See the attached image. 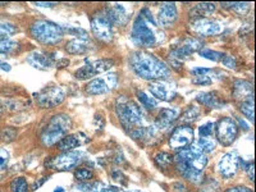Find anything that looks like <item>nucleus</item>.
Returning a JSON list of instances; mask_svg holds the SVG:
<instances>
[{
  "label": "nucleus",
  "instance_id": "1",
  "mask_svg": "<svg viewBox=\"0 0 256 192\" xmlns=\"http://www.w3.org/2000/svg\"><path fill=\"white\" fill-rule=\"evenodd\" d=\"M131 35L134 44L145 48L155 46L164 38L156 20H154V16L148 8L141 9V12L134 20Z\"/></svg>",
  "mask_w": 256,
  "mask_h": 192
},
{
  "label": "nucleus",
  "instance_id": "2",
  "mask_svg": "<svg viewBox=\"0 0 256 192\" xmlns=\"http://www.w3.org/2000/svg\"><path fill=\"white\" fill-rule=\"evenodd\" d=\"M134 73L148 81H159L169 77V68L158 56L146 52H136L130 59Z\"/></svg>",
  "mask_w": 256,
  "mask_h": 192
},
{
  "label": "nucleus",
  "instance_id": "3",
  "mask_svg": "<svg viewBox=\"0 0 256 192\" xmlns=\"http://www.w3.org/2000/svg\"><path fill=\"white\" fill-rule=\"evenodd\" d=\"M173 160H176L180 174L191 182H200L202 170L208 166V158L205 154L195 152L190 146L178 152V154L173 156Z\"/></svg>",
  "mask_w": 256,
  "mask_h": 192
},
{
  "label": "nucleus",
  "instance_id": "4",
  "mask_svg": "<svg viewBox=\"0 0 256 192\" xmlns=\"http://www.w3.org/2000/svg\"><path fill=\"white\" fill-rule=\"evenodd\" d=\"M70 127H72V120L66 114H58L52 116L41 134V144L46 148L56 145L63 137L67 136Z\"/></svg>",
  "mask_w": 256,
  "mask_h": 192
},
{
  "label": "nucleus",
  "instance_id": "5",
  "mask_svg": "<svg viewBox=\"0 0 256 192\" xmlns=\"http://www.w3.org/2000/svg\"><path fill=\"white\" fill-rule=\"evenodd\" d=\"M30 32L34 38L44 45H56L60 42L63 38V28L45 20H38L34 22Z\"/></svg>",
  "mask_w": 256,
  "mask_h": 192
},
{
  "label": "nucleus",
  "instance_id": "6",
  "mask_svg": "<svg viewBox=\"0 0 256 192\" xmlns=\"http://www.w3.org/2000/svg\"><path fill=\"white\" fill-rule=\"evenodd\" d=\"M116 116L120 118V123L128 131L132 128L142 127L145 123V116L142 109L134 102H118L116 104Z\"/></svg>",
  "mask_w": 256,
  "mask_h": 192
},
{
  "label": "nucleus",
  "instance_id": "7",
  "mask_svg": "<svg viewBox=\"0 0 256 192\" xmlns=\"http://www.w3.org/2000/svg\"><path fill=\"white\" fill-rule=\"evenodd\" d=\"M84 159V152H64L59 154L58 156L52 158L50 160V163L46 166L49 168L54 169V170H59V172H68L72 169L76 168Z\"/></svg>",
  "mask_w": 256,
  "mask_h": 192
},
{
  "label": "nucleus",
  "instance_id": "8",
  "mask_svg": "<svg viewBox=\"0 0 256 192\" xmlns=\"http://www.w3.org/2000/svg\"><path fill=\"white\" fill-rule=\"evenodd\" d=\"M66 99V90L59 86H50V88L41 90L35 94V100L41 108H52L62 104Z\"/></svg>",
  "mask_w": 256,
  "mask_h": 192
},
{
  "label": "nucleus",
  "instance_id": "9",
  "mask_svg": "<svg viewBox=\"0 0 256 192\" xmlns=\"http://www.w3.org/2000/svg\"><path fill=\"white\" fill-rule=\"evenodd\" d=\"M91 30L96 38L109 42L113 38V24L104 12L96 13L91 20Z\"/></svg>",
  "mask_w": 256,
  "mask_h": 192
},
{
  "label": "nucleus",
  "instance_id": "10",
  "mask_svg": "<svg viewBox=\"0 0 256 192\" xmlns=\"http://www.w3.org/2000/svg\"><path fill=\"white\" fill-rule=\"evenodd\" d=\"M216 140L223 146H230L236 140L237 134H238V126L230 118H222L218 120L216 126Z\"/></svg>",
  "mask_w": 256,
  "mask_h": 192
},
{
  "label": "nucleus",
  "instance_id": "11",
  "mask_svg": "<svg viewBox=\"0 0 256 192\" xmlns=\"http://www.w3.org/2000/svg\"><path fill=\"white\" fill-rule=\"evenodd\" d=\"M118 82V77L116 73H109L102 77H98L94 78L92 81L88 82L86 84V92L90 95H102V94H106L116 86Z\"/></svg>",
  "mask_w": 256,
  "mask_h": 192
},
{
  "label": "nucleus",
  "instance_id": "12",
  "mask_svg": "<svg viewBox=\"0 0 256 192\" xmlns=\"http://www.w3.org/2000/svg\"><path fill=\"white\" fill-rule=\"evenodd\" d=\"M177 86L174 82L168 81V80H159V81H152L148 84V90L152 95L156 99L164 100V102H170L174 99L176 92H177Z\"/></svg>",
  "mask_w": 256,
  "mask_h": 192
},
{
  "label": "nucleus",
  "instance_id": "13",
  "mask_svg": "<svg viewBox=\"0 0 256 192\" xmlns=\"http://www.w3.org/2000/svg\"><path fill=\"white\" fill-rule=\"evenodd\" d=\"M194 141V130L190 126H180L173 131L172 136L169 138V146L173 150H182L188 148Z\"/></svg>",
  "mask_w": 256,
  "mask_h": 192
},
{
  "label": "nucleus",
  "instance_id": "14",
  "mask_svg": "<svg viewBox=\"0 0 256 192\" xmlns=\"http://www.w3.org/2000/svg\"><path fill=\"white\" fill-rule=\"evenodd\" d=\"M240 162H241V159L236 152H228V154L223 155L219 160L218 172L224 178L234 177L240 168Z\"/></svg>",
  "mask_w": 256,
  "mask_h": 192
},
{
  "label": "nucleus",
  "instance_id": "15",
  "mask_svg": "<svg viewBox=\"0 0 256 192\" xmlns=\"http://www.w3.org/2000/svg\"><path fill=\"white\" fill-rule=\"evenodd\" d=\"M191 28L192 31H195L196 34L201 36H214L223 32V26L219 22L208 20V18L194 20L191 24Z\"/></svg>",
  "mask_w": 256,
  "mask_h": 192
},
{
  "label": "nucleus",
  "instance_id": "16",
  "mask_svg": "<svg viewBox=\"0 0 256 192\" xmlns=\"http://www.w3.org/2000/svg\"><path fill=\"white\" fill-rule=\"evenodd\" d=\"M106 17L112 22V24L116 26H124L130 20V12L123 4L120 3H113L109 6V8L105 12Z\"/></svg>",
  "mask_w": 256,
  "mask_h": 192
},
{
  "label": "nucleus",
  "instance_id": "17",
  "mask_svg": "<svg viewBox=\"0 0 256 192\" xmlns=\"http://www.w3.org/2000/svg\"><path fill=\"white\" fill-rule=\"evenodd\" d=\"M177 20V6L174 3H164L158 13V26L169 28Z\"/></svg>",
  "mask_w": 256,
  "mask_h": 192
},
{
  "label": "nucleus",
  "instance_id": "18",
  "mask_svg": "<svg viewBox=\"0 0 256 192\" xmlns=\"http://www.w3.org/2000/svg\"><path fill=\"white\" fill-rule=\"evenodd\" d=\"M27 62L31 64L32 67L36 70H46L50 67H52L54 64V59H52V54L45 52H32L28 56H27Z\"/></svg>",
  "mask_w": 256,
  "mask_h": 192
},
{
  "label": "nucleus",
  "instance_id": "19",
  "mask_svg": "<svg viewBox=\"0 0 256 192\" xmlns=\"http://www.w3.org/2000/svg\"><path fill=\"white\" fill-rule=\"evenodd\" d=\"M88 136L84 134H73L63 137L56 145H58V148L60 152H70L73 148H78V146L84 145V142H88Z\"/></svg>",
  "mask_w": 256,
  "mask_h": 192
},
{
  "label": "nucleus",
  "instance_id": "20",
  "mask_svg": "<svg viewBox=\"0 0 256 192\" xmlns=\"http://www.w3.org/2000/svg\"><path fill=\"white\" fill-rule=\"evenodd\" d=\"M180 109H162L155 118V126L158 128L166 130V128L170 127L180 118Z\"/></svg>",
  "mask_w": 256,
  "mask_h": 192
},
{
  "label": "nucleus",
  "instance_id": "21",
  "mask_svg": "<svg viewBox=\"0 0 256 192\" xmlns=\"http://www.w3.org/2000/svg\"><path fill=\"white\" fill-rule=\"evenodd\" d=\"M233 98L242 102L254 99L252 84L246 80H237L233 84Z\"/></svg>",
  "mask_w": 256,
  "mask_h": 192
},
{
  "label": "nucleus",
  "instance_id": "22",
  "mask_svg": "<svg viewBox=\"0 0 256 192\" xmlns=\"http://www.w3.org/2000/svg\"><path fill=\"white\" fill-rule=\"evenodd\" d=\"M200 48H201L200 41L195 40V38H187L184 44H182V46L173 50L172 56H174V62L182 60V59L191 56L192 52H196V50H200Z\"/></svg>",
  "mask_w": 256,
  "mask_h": 192
},
{
  "label": "nucleus",
  "instance_id": "23",
  "mask_svg": "<svg viewBox=\"0 0 256 192\" xmlns=\"http://www.w3.org/2000/svg\"><path fill=\"white\" fill-rule=\"evenodd\" d=\"M216 4L212 3H198L191 9L190 17L194 20H202V18L209 17V16H212V13L216 12Z\"/></svg>",
  "mask_w": 256,
  "mask_h": 192
},
{
  "label": "nucleus",
  "instance_id": "24",
  "mask_svg": "<svg viewBox=\"0 0 256 192\" xmlns=\"http://www.w3.org/2000/svg\"><path fill=\"white\" fill-rule=\"evenodd\" d=\"M91 46L88 44V38H74V40L70 41L67 45H66V50H67L70 54L73 56H81L84 52H90Z\"/></svg>",
  "mask_w": 256,
  "mask_h": 192
},
{
  "label": "nucleus",
  "instance_id": "25",
  "mask_svg": "<svg viewBox=\"0 0 256 192\" xmlns=\"http://www.w3.org/2000/svg\"><path fill=\"white\" fill-rule=\"evenodd\" d=\"M198 102L204 104L209 108H222L224 106V102L220 99V96L216 92H202L198 96Z\"/></svg>",
  "mask_w": 256,
  "mask_h": 192
},
{
  "label": "nucleus",
  "instance_id": "26",
  "mask_svg": "<svg viewBox=\"0 0 256 192\" xmlns=\"http://www.w3.org/2000/svg\"><path fill=\"white\" fill-rule=\"evenodd\" d=\"M194 145L198 148V152H201L202 154L205 152H212L214 148H216V140H212V137H200L198 141H194Z\"/></svg>",
  "mask_w": 256,
  "mask_h": 192
},
{
  "label": "nucleus",
  "instance_id": "27",
  "mask_svg": "<svg viewBox=\"0 0 256 192\" xmlns=\"http://www.w3.org/2000/svg\"><path fill=\"white\" fill-rule=\"evenodd\" d=\"M137 99L140 100V102L144 105V106H145L146 109L155 108L158 104V102L155 100L154 96L148 95L146 91H142V90L137 91Z\"/></svg>",
  "mask_w": 256,
  "mask_h": 192
},
{
  "label": "nucleus",
  "instance_id": "28",
  "mask_svg": "<svg viewBox=\"0 0 256 192\" xmlns=\"http://www.w3.org/2000/svg\"><path fill=\"white\" fill-rule=\"evenodd\" d=\"M18 49L17 41L12 38H0V54H9L14 52Z\"/></svg>",
  "mask_w": 256,
  "mask_h": 192
},
{
  "label": "nucleus",
  "instance_id": "29",
  "mask_svg": "<svg viewBox=\"0 0 256 192\" xmlns=\"http://www.w3.org/2000/svg\"><path fill=\"white\" fill-rule=\"evenodd\" d=\"M17 32V27L9 20H0V38H6V36H12Z\"/></svg>",
  "mask_w": 256,
  "mask_h": 192
},
{
  "label": "nucleus",
  "instance_id": "30",
  "mask_svg": "<svg viewBox=\"0 0 256 192\" xmlns=\"http://www.w3.org/2000/svg\"><path fill=\"white\" fill-rule=\"evenodd\" d=\"M155 163L160 166L162 169H166L169 166H172L173 155L168 154V152H160V154L155 155Z\"/></svg>",
  "mask_w": 256,
  "mask_h": 192
},
{
  "label": "nucleus",
  "instance_id": "31",
  "mask_svg": "<svg viewBox=\"0 0 256 192\" xmlns=\"http://www.w3.org/2000/svg\"><path fill=\"white\" fill-rule=\"evenodd\" d=\"M106 184H102V182H92V184L91 182H82V184H77V190L82 192H98L104 188Z\"/></svg>",
  "mask_w": 256,
  "mask_h": 192
},
{
  "label": "nucleus",
  "instance_id": "32",
  "mask_svg": "<svg viewBox=\"0 0 256 192\" xmlns=\"http://www.w3.org/2000/svg\"><path fill=\"white\" fill-rule=\"evenodd\" d=\"M10 191L12 192H28V184L24 177H17L10 184Z\"/></svg>",
  "mask_w": 256,
  "mask_h": 192
},
{
  "label": "nucleus",
  "instance_id": "33",
  "mask_svg": "<svg viewBox=\"0 0 256 192\" xmlns=\"http://www.w3.org/2000/svg\"><path fill=\"white\" fill-rule=\"evenodd\" d=\"M198 54H200L202 58L205 59H209V60L212 62H218L220 59H223L224 54L220 52H216V50H212V49H200L198 50Z\"/></svg>",
  "mask_w": 256,
  "mask_h": 192
},
{
  "label": "nucleus",
  "instance_id": "34",
  "mask_svg": "<svg viewBox=\"0 0 256 192\" xmlns=\"http://www.w3.org/2000/svg\"><path fill=\"white\" fill-rule=\"evenodd\" d=\"M240 110L244 114L246 118H248L250 122H254V99L246 100V102H241L240 105Z\"/></svg>",
  "mask_w": 256,
  "mask_h": 192
},
{
  "label": "nucleus",
  "instance_id": "35",
  "mask_svg": "<svg viewBox=\"0 0 256 192\" xmlns=\"http://www.w3.org/2000/svg\"><path fill=\"white\" fill-rule=\"evenodd\" d=\"M198 116H200V109H198V106H195V105H191V106L184 112V116H182V120H184V123L195 122L198 118Z\"/></svg>",
  "mask_w": 256,
  "mask_h": 192
},
{
  "label": "nucleus",
  "instance_id": "36",
  "mask_svg": "<svg viewBox=\"0 0 256 192\" xmlns=\"http://www.w3.org/2000/svg\"><path fill=\"white\" fill-rule=\"evenodd\" d=\"M16 137H17V131H16L14 128H4V130H2V132H0V138H2L4 142H12Z\"/></svg>",
  "mask_w": 256,
  "mask_h": 192
},
{
  "label": "nucleus",
  "instance_id": "37",
  "mask_svg": "<svg viewBox=\"0 0 256 192\" xmlns=\"http://www.w3.org/2000/svg\"><path fill=\"white\" fill-rule=\"evenodd\" d=\"M74 177H76V180L84 182V180H88L92 178V172H91L90 169L78 168L76 172H74Z\"/></svg>",
  "mask_w": 256,
  "mask_h": 192
},
{
  "label": "nucleus",
  "instance_id": "38",
  "mask_svg": "<svg viewBox=\"0 0 256 192\" xmlns=\"http://www.w3.org/2000/svg\"><path fill=\"white\" fill-rule=\"evenodd\" d=\"M222 6H233L232 8L233 10H236V12H238V13H242V14H244V13L248 10V3H222Z\"/></svg>",
  "mask_w": 256,
  "mask_h": 192
},
{
  "label": "nucleus",
  "instance_id": "39",
  "mask_svg": "<svg viewBox=\"0 0 256 192\" xmlns=\"http://www.w3.org/2000/svg\"><path fill=\"white\" fill-rule=\"evenodd\" d=\"M212 131H214V123L209 122L205 123V124H202L198 128V134H200V137H210Z\"/></svg>",
  "mask_w": 256,
  "mask_h": 192
},
{
  "label": "nucleus",
  "instance_id": "40",
  "mask_svg": "<svg viewBox=\"0 0 256 192\" xmlns=\"http://www.w3.org/2000/svg\"><path fill=\"white\" fill-rule=\"evenodd\" d=\"M9 162V152L4 148H0V170H3Z\"/></svg>",
  "mask_w": 256,
  "mask_h": 192
},
{
  "label": "nucleus",
  "instance_id": "41",
  "mask_svg": "<svg viewBox=\"0 0 256 192\" xmlns=\"http://www.w3.org/2000/svg\"><path fill=\"white\" fill-rule=\"evenodd\" d=\"M212 72V70L210 68H202V67H198V68H194V70H191L192 74H195V76H208L209 73Z\"/></svg>",
  "mask_w": 256,
  "mask_h": 192
},
{
  "label": "nucleus",
  "instance_id": "42",
  "mask_svg": "<svg viewBox=\"0 0 256 192\" xmlns=\"http://www.w3.org/2000/svg\"><path fill=\"white\" fill-rule=\"evenodd\" d=\"M194 84H212V78L209 76H198L194 78Z\"/></svg>",
  "mask_w": 256,
  "mask_h": 192
},
{
  "label": "nucleus",
  "instance_id": "43",
  "mask_svg": "<svg viewBox=\"0 0 256 192\" xmlns=\"http://www.w3.org/2000/svg\"><path fill=\"white\" fill-rule=\"evenodd\" d=\"M223 64L228 68L236 67V64H234V59L230 58V56H227V58H226V56H223Z\"/></svg>",
  "mask_w": 256,
  "mask_h": 192
},
{
  "label": "nucleus",
  "instance_id": "44",
  "mask_svg": "<svg viewBox=\"0 0 256 192\" xmlns=\"http://www.w3.org/2000/svg\"><path fill=\"white\" fill-rule=\"evenodd\" d=\"M226 192H252L250 188L248 187H244V186H237V187H232V188L227 190Z\"/></svg>",
  "mask_w": 256,
  "mask_h": 192
},
{
  "label": "nucleus",
  "instance_id": "45",
  "mask_svg": "<svg viewBox=\"0 0 256 192\" xmlns=\"http://www.w3.org/2000/svg\"><path fill=\"white\" fill-rule=\"evenodd\" d=\"M98 192H124L122 188L120 187H112V186H105L104 188H102L100 191Z\"/></svg>",
  "mask_w": 256,
  "mask_h": 192
},
{
  "label": "nucleus",
  "instance_id": "46",
  "mask_svg": "<svg viewBox=\"0 0 256 192\" xmlns=\"http://www.w3.org/2000/svg\"><path fill=\"white\" fill-rule=\"evenodd\" d=\"M112 178L116 180H118L120 184H123V180H124V176L122 172H113L112 173Z\"/></svg>",
  "mask_w": 256,
  "mask_h": 192
},
{
  "label": "nucleus",
  "instance_id": "47",
  "mask_svg": "<svg viewBox=\"0 0 256 192\" xmlns=\"http://www.w3.org/2000/svg\"><path fill=\"white\" fill-rule=\"evenodd\" d=\"M246 172H248V178H250L251 182H254V163H250L246 166Z\"/></svg>",
  "mask_w": 256,
  "mask_h": 192
},
{
  "label": "nucleus",
  "instance_id": "48",
  "mask_svg": "<svg viewBox=\"0 0 256 192\" xmlns=\"http://www.w3.org/2000/svg\"><path fill=\"white\" fill-rule=\"evenodd\" d=\"M0 70H6V72H9V70H12V67H10V64H8L6 62L0 60Z\"/></svg>",
  "mask_w": 256,
  "mask_h": 192
},
{
  "label": "nucleus",
  "instance_id": "49",
  "mask_svg": "<svg viewBox=\"0 0 256 192\" xmlns=\"http://www.w3.org/2000/svg\"><path fill=\"white\" fill-rule=\"evenodd\" d=\"M49 180V177H44V178H41V180H38V184H35L34 186H32V190H38V187L42 186V184H45V180Z\"/></svg>",
  "mask_w": 256,
  "mask_h": 192
},
{
  "label": "nucleus",
  "instance_id": "50",
  "mask_svg": "<svg viewBox=\"0 0 256 192\" xmlns=\"http://www.w3.org/2000/svg\"><path fill=\"white\" fill-rule=\"evenodd\" d=\"M36 6H42V8H52V6H56V3H44V2H41V3H35Z\"/></svg>",
  "mask_w": 256,
  "mask_h": 192
},
{
  "label": "nucleus",
  "instance_id": "51",
  "mask_svg": "<svg viewBox=\"0 0 256 192\" xmlns=\"http://www.w3.org/2000/svg\"><path fill=\"white\" fill-rule=\"evenodd\" d=\"M54 192H66V191H64V188H62V187H56Z\"/></svg>",
  "mask_w": 256,
  "mask_h": 192
},
{
  "label": "nucleus",
  "instance_id": "52",
  "mask_svg": "<svg viewBox=\"0 0 256 192\" xmlns=\"http://www.w3.org/2000/svg\"><path fill=\"white\" fill-rule=\"evenodd\" d=\"M130 192H141V191H130Z\"/></svg>",
  "mask_w": 256,
  "mask_h": 192
}]
</instances>
